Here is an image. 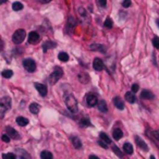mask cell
<instances>
[{"label":"cell","instance_id":"8","mask_svg":"<svg viewBox=\"0 0 159 159\" xmlns=\"http://www.w3.org/2000/svg\"><path fill=\"white\" fill-rule=\"evenodd\" d=\"M6 132H7V134H8L9 136L11 137V139H20V135H19V133H17V131H15L13 128H11V126H7Z\"/></svg>","mask_w":159,"mask_h":159},{"label":"cell","instance_id":"11","mask_svg":"<svg viewBox=\"0 0 159 159\" xmlns=\"http://www.w3.org/2000/svg\"><path fill=\"white\" fill-rule=\"evenodd\" d=\"M75 25H76V20L73 17H70L68 20V23H67V32L68 33L69 32H72Z\"/></svg>","mask_w":159,"mask_h":159},{"label":"cell","instance_id":"18","mask_svg":"<svg viewBox=\"0 0 159 159\" xmlns=\"http://www.w3.org/2000/svg\"><path fill=\"white\" fill-rule=\"evenodd\" d=\"M125 100L128 102H130V104H133V102H135V96H134V93L133 92H128L126 94H125Z\"/></svg>","mask_w":159,"mask_h":159},{"label":"cell","instance_id":"21","mask_svg":"<svg viewBox=\"0 0 159 159\" xmlns=\"http://www.w3.org/2000/svg\"><path fill=\"white\" fill-rule=\"evenodd\" d=\"M55 47H56V43H52V42H45L43 45V50H44V52H46L48 49L55 48Z\"/></svg>","mask_w":159,"mask_h":159},{"label":"cell","instance_id":"6","mask_svg":"<svg viewBox=\"0 0 159 159\" xmlns=\"http://www.w3.org/2000/svg\"><path fill=\"white\" fill-rule=\"evenodd\" d=\"M86 102L89 107H94L96 106V104H98V99H97V96L94 94H87L86 95Z\"/></svg>","mask_w":159,"mask_h":159},{"label":"cell","instance_id":"4","mask_svg":"<svg viewBox=\"0 0 159 159\" xmlns=\"http://www.w3.org/2000/svg\"><path fill=\"white\" fill-rule=\"evenodd\" d=\"M26 37V33L24 30H17V31L14 32V34L12 36V40H13V43L15 45H19L23 42V40L25 39Z\"/></svg>","mask_w":159,"mask_h":159},{"label":"cell","instance_id":"23","mask_svg":"<svg viewBox=\"0 0 159 159\" xmlns=\"http://www.w3.org/2000/svg\"><path fill=\"white\" fill-rule=\"evenodd\" d=\"M97 106H98V109H99L101 112H106V111L108 110V108H107V104L105 102V100H99L98 104H97Z\"/></svg>","mask_w":159,"mask_h":159},{"label":"cell","instance_id":"36","mask_svg":"<svg viewBox=\"0 0 159 159\" xmlns=\"http://www.w3.org/2000/svg\"><path fill=\"white\" fill-rule=\"evenodd\" d=\"M1 139H2L3 142L9 143V142H10V136H9L8 134H3L2 136H1Z\"/></svg>","mask_w":159,"mask_h":159},{"label":"cell","instance_id":"44","mask_svg":"<svg viewBox=\"0 0 159 159\" xmlns=\"http://www.w3.org/2000/svg\"><path fill=\"white\" fill-rule=\"evenodd\" d=\"M156 24L159 26V19H157V20H156Z\"/></svg>","mask_w":159,"mask_h":159},{"label":"cell","instance_id":"40","mask_svg":"<svg viewBox=\"0 0 159 159\" xmlns=\"http://www.w3.org/2000/svg\"><path fill=\"white\" fill-rule=\"evenodd\" d=\"M98 144L101 146V147H104V148H107V143H104V141L102 139H100L99 142H98Z\"/></svg>","mask_w":159,"mask_h":159},{"label":"cell","instance_id":"25","mask_svg":"<svg viewBox=\"0 0 159 159\" xmlns=\"http://www.w3.org/2000/svg\"><path fill=\"white\" fill-rule=\"evenodd\" d=\"M40 158L42 159H51L52 158V154L48 151H43L40 153Z\"/></svg>","mask_w":159,"mask_h":159},{"label":"cell","instance_id":"45","mask_svg":"<svg viewBox=\"0 0 159 159\" xmlns=\"http://www.w3.org/2000/svg\"><path fill=\"white\" fill-rule=\"evenodd\" d=\"M0 2H1V3H5V2H7V0H1Z\"/></svg>","mask_w":159,"mask_h":159},{"label":"cell","instance_id":"41","mask_svg":"<svg viewBox=\"0 0 159 159\" xmlns=\"http://www.w3.org/2000/svg\"><path fill=\"white\" fill-rule=\"evenodd\" d=\"M153 135H154V137L157 139V141H159V131H155L153 133Z\"/></svg>","mask_w":159,"mask_h":159},{"label":"cell","instance_id":"28","mask_svg":"<svg viewBox=\"0 0 159 159\" xmlns=\"http://www.w3.org/2000/svg\"><path fill=\"white\" fill-rule=\"evenodd\" d=\"M99 136H100V139H102V141H104V142H106L107 144H110V143H111L110 139H109V137L107 136V134H105L104 132H100Z\"/></svg>","mask_w":159,"mask_h":159},{"label":"cell","instance_id":"20","mask_svg":"<svg viewBox=\"0 0 159 159\" xmlns=\"http://www.w3.org/2000/svg\"><path fill=\"white\" fill-rule=\"evenodd\" d=\"M71 141H72V144L75 148H81L82 147V142H81V139L76 136H72L71 137Z\"/></svg>","mask_w":159,"mask_h":159},{"label":"cell","instance_id":"31","mask_svg":"<svg viewBox=\"0 0 159 159\" xmlns=\"http://www.w3.org/2000/svg\"><path fill=\"white\" fill-rule=\"evenodd\" d=\"M12 75H13L12 70H5V71H2V76L6 77V79H10Z\"/></svg>","mask_w":159,"mask_h":159},{"label":"cell","instance_id":"37","mask_svg":"<svg viewBox=\"0 0 159 159\" xmlns=\"http://www.w3.org/2000/svg\"><path fill=\"white\" fill-rule=\"evenodd\" d=\"M130 6H131V0H123L122 7H124V8H129Z\"/></svg>","mask_w":159,"mask_h":159},{"label":"cell","instance_id":"1","mask_svg":"<svg viewBox=\"0 0 159 159\" xmlns=\"http://www.w3.org/2000/svg\"><path fill=\"white\" fill-rule=\"evenodd\" d=\"M65 105H67L69 110L71 111V112H73V114L77 112V110H79L76 98L73 95H68V96L65 97Z\"/></svg>","mask_w":159,"mask_h":159},{"label":"cell","instance_id":"5","mask_svg":"<svg viewBox=\"0 0 159 159\" xmlns=\"http://www.w3.org/2000/svg\"><path fill=\"white\" fill-rule=\"evenodd\" d=\"M23 67L27 72H34L36 70V62L33 59H25L23 61Z\"/></svg>","mask_w":159,"mask_h":159},{"label":"cell","instance_id":"38","mask_svg":"<svg viewBox=\"0 0 159 159\" xmlns=\"http://www.w3.org/2000/svg\"><path fill=\"white\" fill-rule=\"evenodd\" d=\"M131 89H132V92H133V93H136V92L139 89V85H137V84H133Z\"/></svg>","mask_w":159,"mask_h":159},{"label":"cell","instance_id":"32","mask_svg":"<svg viewBox=\"0 0 159 159\" xmlns=\"http://www.w3.org/2000/svg\"><path fill=\"white\" fill-rule=\"evenodd\" d=\"M112 20H111L110 17H107L105 21V27H107V29H111L112 27Z\"/></svg>","mask_w":159,"mask_h":159},{"label":"cell","instance_id":"15","mask_svg":"<svg viewBox=\"0 0 159 159\" xmlns=\"http://www.w3.org/2000/svg\"><path fill=\"white\" fill-rule=\"evenodd\" d=\"M141 97L143 99H153L154 98V94L151 91H147V89H144V91L141 93Z\"/></svg>","mask_w":159,"mask_h":159},{"label":"cell","instance_id":"35","mask_svg":"<svg viewBox=\"0 0 159 159\" xmlns=\"http://www.w3.org/2000/svg\"><path fill=\"white\" fill-rule=\"evenodd\" d=\"M153 45L155 48L159 49V37H154L153 38Z\"/></svg>","mask_w":159,"mask_h":159},{"label":"cell","instance_id":"34","mask_svg":"<svg viewBox=\"0 0 159 159\" xmlns=\"http://www.w3.org/2000/svg\"><path fill=\"white\" fill-rule=\"evenodd\" d=\"M112 151H114V153H116L119 157H123V154L121 153V151H120V149H119L118 147H117L116 145H114V146H112Z\"/></svg>","mask_w":159,"mask_h":159},{"label":"cell","instance_id":"27","mask_svg":"<svg viewBox=\"0 0 159 159\" xmlns=\"http://www.w3.org/2000/svg\"><path fill=\"white\" fill-rule=\"evenodd\" d=\"M58 59H59L60 61L67 62V61L69 60V55L67 54V52H60V54L58 55Z\"/></svg>","mask_w":159,"mask_h":159},{"label":"cell","instance_id":"10","mask_svg":"<svg viewBox=\"0 0 159 159\" xmlns=\"http://www.w3.org/2000/svg\"><path fill=\"white\" fill-rule=\"evenodd\" d=\"M35 88H36L38 93H39L42 96H46L47 95V86L44 85V84H40V83H35Z\"/></svg>","mask_w":159,"mask_h":159},{"label":"cell","instance_id":"3","mask_svg":"<svg viewBox=\"0 0 159 159\" xmlns=\"http://www.w3.org/2000/svg\"><path fill=\"white\" fill-rule=\"evenodd\" d=\"M62 75H63L62 69L59 68V67H56V68L54 69L52 73L50 74V76H49V83L54 85V84H56V83L62 77Z\"/></svg>","mask_w":159,"mask_h":159},{"label":"cell","instance_id":"39","mask_svg":"<svg viewBox=\"0 0 159 159\" xmlns=\"http://www.w3.org/2000/svg\"><path fill=\"white\" fill-rule=\"evenodd\" d=\"M98 2H99L100 7H106V5H107V0H98Z\"/></svg>","mask_w":159,"mask_h":159},{"label":"cell","instance_id":"12","mask_svg":"<svg viewBox=\"0 0 159 159\" xmlns=\"http://www.w3.org/2000/svg\"><path fill=\"white\" fill-rule=\"evenodd\" d=\"M114 104L119 110H123V109H124V102L122 101V99H121L120 97H114Z\"/></svg>","mask_w":159,"mask_h":159},{"label":"cell","instance_id":"24","mask_svg":"<svg viewBox=\"0 0 159 159\" xmlns=\"http://www.w3.org/2000/svg\"><path fill=\"white\" fill-rule=\"evenodd\" d=\"M112 135H114V139H120L123 136L122 130H120V129H114V132H112Z\"/></svg>","mask_w":159,"mask_h":159},{"label":"cell","instance_id":"2","mask_svg":"<svg viewBox=\"0 0 159 159\" xmlns=\"http://www.w3.org/2000/svg\"><path fill=\"white\" fill-rule=\"evenodd\" d=\"M11 108V98L8 96H5L1 98V101H0V117L2 119L5 117L6 111L9 110Z\"/></svg>","mask_w":159,"mask_h":159},{"label":"cell","instance_id":"14","mask_svg":"<svg viewBox=\"0 0 159 159\" xmlns=\"http://www.w3.org/2000/svg\"><path fill=\"white\" fill-rule=\"evenodd\" d=\"M77 12H79V15L81 17L82 21H88V17H87V11H86L85 9L82 8V7H80L77 9Z\"/></svg>","mask_w":159,"mask_h":159},{"label":"cell","instance_id":"19","mask_svg":"<svg viewBox=\"0 0 159 159\" xmlns=\"http://www.w3.org/2000/svg\"><path fill=\"white\" fill-rule=\"evenodd\" d=\"M39 109H40L39 105L36 104V102H33V104H31V106H30V111L34 114H38V112H39Z\"/></svg>","mask_w":159,"mask_h":159},{"label":"cell","instance_id":"26","mask_svg":"<svg viewBox=\"0 0 159 159\" xmlns=\"http://www.w3.org/2000/svg\"><path fill=\"white\" fill-rule=\"evenodd\" d=\"M89 49H91V50H99V51H101V52L105 51L104 46L99 45V44H94V45H92L91 47H89Z\"/></svg>","mask_w":159,"mask_h":159},{"label":"cell","instance_id":"22","mask_svg":"<svg viewBox=\"0 0 159 159\" xmlns=\"http://www.w3.org/2000/svg\"><path fill=\"white\" fill-rule=\"evenodd\" d=\"M123 151H124L125 154L131 155V154H133V146H132L130 143H125V144L123 145Z\"/></svg>","mask_w":159,"mask_h":159},{"label":"cell","instance_id":"17","mask_svg":"<svg viewBox=\"0 0 159 159\" xmlns=\"http://www.w3.org/2000/svg\"><path fill=\"white\" fill-rule=\"evenodd\" d=\"M29 119H26V118H24V117H17V123L20 126H25V125L29 124Z\"/></svg>","mask_w":159,"mask_h":159},{"label":"cell","instance_id":"9","mask_svg":"<svg viewBox=\"0 0 159 159\" xmlns=\"http://www.w3.org/2000/svg\"><path fill=\"white\" fill-rule=\"evenodd\" d=\"M93 68L96 70V71H101L104 69V62L100 58H95L94 61H93Z\"/></svg>","mask_w":159,"mask_h":159},{"label":"cell","instance_id":"43","mask_svg":"<svg viewBox=\"0 0 159 159\" xmlns=\"http://www.w3.org/2000/svg\"><path fill=\"white\" fill-rule=\"evenodd\" d=\"M89 158H94V159H97V156H94V155H91Z\"/></svg>","mask_w":159,"mask_h":159},{"label":"cell","instance_id":"33","mask_svg":"<svg viewBox=\"0 0 159 159\" xmlns=\"http://www.w3.org/2000/svg\"><path fill=\"white\" fill-rule=\"evenodd\" d=\"M2 158L3 159H15V158H17V156H15L14 154L9 153V154H3Z\"/></svg>","mask_w":159,"mask_h":159},{"label":"cell","instance_id":"29","mask_svg":"<svg viewBox=\"0 0 159 159\" xmlns=\"http://www.w3.org/2000/svg\"><path fill=\"white\" fill-rule=\"evenodd\" d=\"M12 9L14 10V11H20L23 9V5L21 2H13L12 5Z\"/></svg>","mask_w":159,"mask_h":159},{"label":"cell","instance_id":"13","mask_svg":"<svg viewBox=\"0 0 159 159\" xmlns=\"http://www.w3.org/2000/svg\"><path fill=\"white\" fill-rule=\"evenodd\" d=\"M77 79H79L80 82L83 83V84H86V83L89 82V76H88L86 73H84V72H81V73L77 74Z\"/></svg>","mask_w":159,"mask_h":159},{"label":"cell","instance_id":"30","mask_svg":"<svg viewBox=\"0 0 159 159\" xmlns=\"http://www.w3.org/2000/svg\"><path fill=\"white\" fill-rule=\"evenodd\" d=\"M80 124H81V126H92L91 121L88 119H86V118L81 120V121H80Z\"/></svg>","mask_w":159,"mask_h":159},{"label":"cell","instance_id":"7","mask_svg":"<svg viewBox=\"0 0 159 159\" xmlns=\"http://www.w3.org/2000/svg\"><path fill=\"white\" fill-rule=\"evenodd\" d=\"M29 43L30 44H33V45H35V44H37L38 42H39L40 37L39 35H38V33L37 32H31L29 34Z\"/></svg>","mask_w":159,"mask_h":159},{"label":"cell","instance_id":"16","mask_svg":"<svg viewBox=\"0 0 159 159\" xmlns=\"http://www.w3.org/2000/svg\"><path fill=\"white\" fill-rule=\"evenodd\" d=\"M135 142H136V145L139 148H142L144 151H147V145H146V143H145L141 137H139V136L135 137Z\"/></svg>","mask_w":159,"mask_h":159},{"label":"cell","instance_id":"42","mask_svg":"<svg viewBox=\"0 0 159 159\" xmlns=\"http://www.w3.org/2000/svg\"><path fill=\"white\" fill-rule=\"evenodd\" d=\"M40 3H49L50 1H52V0H38Z\"/></svg>","mask_w":159,"mask_h":159}]
</instances>
